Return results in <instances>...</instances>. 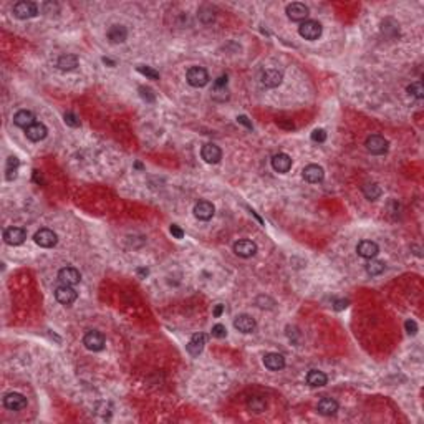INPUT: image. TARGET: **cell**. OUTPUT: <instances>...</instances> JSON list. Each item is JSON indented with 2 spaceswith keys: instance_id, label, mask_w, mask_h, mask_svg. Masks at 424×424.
Here are the masks:
<instances>
[{
  "instance_id": "36",
  "label": "cell",
  "mask_w": 424,
  "mask_h": 424,
  "mask_svg": "<svg viewBox=\"0 0 424 424\" xmlns=\"http://www.w3.org/2000/svg\"><path fill=\"white\" fill-rule=\"evenodd\" d=\"M63 119H65V123H67L68 126H71V128H78V126H80V119H78V116H76L75 113H71V111L65 113Z\"/></svg>"
},
{
  "instance_id": "32",
  "label": "cell",
  "mask_w": 424,
  "mask_h": 424,
  "mask_svg": "<svg viewBox=\"0 0 424 424\" xmlns=\"http://www.w3.org/2000/svg\"><path fill=\"white\" fill-rule=\"evenodd\" d=\"M408 93L411 95V97H414V98H417V100H421V98H422V95H424L422 83H421V81L411 83V85L408 86Z\"/></svg>"
},
{
  "instance_id": "5",
  "label": "cell",
  "mask_w": 424,
  "mask_h": 424,
  "mask_svg": "<svg viewBox=\"0 0 424 424\" xmlns=\"http://www.w3.org/2000/svg\"><path fill=\"white\" fill-rule=\"evenodd\" d=\"M83 345H85L86 350H89V351H101L105 348L106 340H105V335L101 332L91 330V332L86 333L85 338H83Z\"/></svg>"
},
{
  "instance_id": "27",
  "label": "cell",
  "mask_w": 424,
  "mask_h": 424,
  "mask_svg": "<svg viewBox=\"0 0 424 424\" xmlns=\"http://www.w3.org/2000/svg\"><path fill=\"white\" fill-rule=\"evenodd\" d=\"M326 374L323 371H318V369H312L308 374H307V383L312 386V388H320V386H325L326 385Z\"/></svg>"
},
{
  "instance_id": "6",
  "label": "cell",
  "mask_w": 424,
  "mask_h": 424,
  "mask_svg": "<svg viewBox=\"0 0 424 424\" xmlns=\"http://www.w3.org/2000/svg\"><path fill=\"white\" fill-rule=\"evenodd\" d=\"M55 298L62 303V305L68 307V305H71V303L76 302V298H78V292L70 285H60L55 290Z\"/></svg>"
},
{
  "instance_id": "13",
  "label": "cell",
  "mask_w": 424,
  "mask_h": 424,
  "mask_svg": "<svg viewBox=\"0 0 424 424\" xmlns=\"http://www.w3.org/2000/svg\"><path fill=\"white\" fill-rule=\"evenodd\" d=\"M234 252L242 259H249V257H254L257 254V244L249 241V239H242V241H237L234 244Z\"/></svg>"
},
{
  "instance_id": "15",
  "label": "cell",
  "mask_w": 424,
  "mask_h": 424,
  "mask_svg": "<svg viewBox=\"0 0 424 424\" xmlns=\"http://www.w3.org/2000/svg\"><path fill=\"white\" fill-rule=\"evenodd\" d=\"M282 80H284L282 71H278L275 68L265 70L264 73H262V76H260L262 85H264L265 88H277L280 83H282Z\"/></svg>"
},
{
  "instance_id": "39",
  "label": "cell",
  "mask_w": 424,
  "mask_h": 424,
  "mask_svg": "<svg viewBox=\"0 0 424 424\" xmlns=\"http://www.w3.org/2000/svg\"><path fill=\"white\" fill-rule=\"evenodd\" d=\"M404 328H406V332H408V335H416L417 333V325L413 320H406Z\"/></svg>"
},
{
  "instance_id": "41",
  "label": "cell",
  "mask_w": 424,
  "mask_h": 424,
  "mask_svg": "<svg viewBox=\"0 0 424 424\" xmlns=\"http://www.w3.org/2000/svg\"><path fill=\"white\" fill-rule=\"evenodd\" d=\"M169 232L172 234V237H176V239H182V237H184V230H182L177 224H172L171 229H169Z\"/></svg>"
},
{
  "instance_id": "19",
  "label": "cell",
  "mask_w": 424,
  "mask_h": 424,
  "mask_svg": "<svg viewBox=\"0 0 424 424\" xmlns=\"http://www.w3.org/2000/svg\"><path fill=\"white\" fill-rule=\"evenodd\" d=\"M234 326H235V330L242 332V333H252V332H255L257 323L250 315H239L234 320Z\"/></svg>"
},
{
  "instance_id": "26",
  "label": "cell",
  "mask_w": 424,
  "mask_h": 424,
  "mask_svg": "<svg viewBox=\"0 0 424 424\" xmlns=\"http://www.w3.org/2000/svg\"><path fill=\"white\" fill-rule=\"evenodd\" d=\"M57 67L62 71H71L78 67V57L71 55V53H67V55H62L58 58Z\"/></svg>"
},
{
  "instance_id": "7",
  "label": "cell",
  "mask_w": 424,
  "mask_h": 424,
  "mask_svg": "<svg viewBox=\"0 0 424 424\" xmlns=\"http://www.w3.org/2000/svg\"><path fill=\"white\" fill-rule=\"evenodd\" d=\"M4 406L10 411H22L27 408V398L20 393H7L2 399Z\"/></svg>"
},
{
  "instance_id": "44",
  "label": "cell",
  "mask_w": 424,
  "mask_h": 424,
  "mask_svg": "<svg viewBox=\"0 0 424 424\" xmlns=\"http://www.w3.org/2000/svg\"><path fill=\"white\" fill-rule=\"evenodd\" d=\"M222 312H224V305H216V308H214V316H216V318H219L220 315H222Z\"/></svg>"
},
{
  "instance_id": "43",
  "label": "cell",
  "mask_w": 424,
  "mask_h": 424,
  "mask_svg": "<svg viewBox=\"0 0 424 424\" xmlns=\"http://www.w3.org/2000/svg\"><path fill=\"white\" fill-rule=\"evenodd\" d=\"M237 123H241L242 126H246L247 129H252L254 126H252V123L249 121V118L246 116V115H241V116H237Z\"/></svg>"
},
{
  "instance_id": "24",
  "label": "cell",
  "mask_w": 424,
  "mask_h": 424,
  "mask_svg": "<svg viewBox=\"0 0 424 424\" xmlns=\"http://www.w3.org/2000/svg\"><path fill=\"white\" fill-rule=\"evenodd\" d=\"M264 365L265 368L272 369V371H278L285 366V358L280 353H267L264 356Z\"/></svg>"
},
{
  "instance_id": "45",
  "label": "cell",
  "mask_w": 424,
  "mask_h": 424,
  "mask_svg": "<svg viewBox=\"0 0 424 424\" xmlns=\"http://www.w3.org/2000/svg\"><path fill=\"white\" fill-rule=\"evenodd\" d=\"M138 273H139L141 277H148L149 270H148V268H138Z\"/></svg>"
},
{
  "instance_id": "3",
  "label": "cell",
  "mask_w": 424,
  "mask_h": 424,
  "mask_svg": "<svg viewBox=\"0 0 424 424\" xmlns=\"http://www.w3.org/2000/svg\"><path fill=\"white\" fill-rule=\"evenodd\" d=\"M14 15L20 20H27V19H33V17L38 15V7L33 2H27V0H22V2H17L14 5Z\"/></svg>"
},
{
  "instance_id": "1",
  "label": "cell",
  "mask_w": 424,
  "mask_h": 424,
  "mask_svg": "<svg viewBox=\"0 0 424 424\" xmlns=\"http://www.w3.org/2000/svg\"><path fill=\"white\" fill-rule=\"evenodd\" d=\"M186 80L191 86L202 88L209 83V73H207V70L202 67H191L186 73Z\"/></svg>"
},
{
  "instance_id": "28",
  "label": "cell",
  "mask_w": 424,
  "mask_h": 424,
  "mask_svg": "<svg viewBox=\"0 0 424 424\" xmlns=\"http://www.w3.org/2000/svg\"><path fill=\"white\" fill-rule=\"evenodd\" d=\"M19 166H20V161L15 156H10L7 159V168H5V177H7V181H14V179L17 177Z\"/></svg>"
},
{
  "instance_id": "33",
  "label": "cell",
  "mask_w": 424,
  "mask_h": 424,
  "mask_svg": "<svg viewBox=\"0 0 424 424\" xmlns=\"http://www.w3.org/2000/svg\"><path fill=\"white\" fill-rule=\"evenodd\" d=\"M139 97L146 101V103H154L156 101V95L153 93V89L151 88H148V86H139Z\"/></svg>"
},
{
  "instance_id": "31",
  "label": "cell",
  "mask_w": 424,
  "mask_h": 424,
  "mask_svg": "<svg viewBox=\"0 0 424 424\" xmlns=\"http://www.w3.org/2000/svg\"><path fill=\"white\" fill-rule=\"evenodd\" d=\"M247 406H249V409L250 411H254V413H262V411L265 409V399L264 398H260V396H254V398H250L249 401H247Z\"/></svg>"
},
{
  "instance_id": "17",
  "label": "cell",
  "mask_w": 424,
  "mask_h": 424,
  "mask_svg": "<svg viewBox=\"0 0 424 424\" xmlns=\"http://www.w3.org/2000/svg\"><path fill=\"white\" fill-rule=\"evenodd\" d=\"M356 252L360 257H363V259L369 260V259H374V257L378 255L380 247H378V244L373 242V241H361L356 246Z\"/></svg>"
},
{
  "instance_id": "30",
  "label": "cell",
  "mask_w": 424,
  "mask_h": 424,
  "mask_svg": "<svg viewBox=\"0 0 424 424\" xmlns=\"http://www.w3.org/2000/svg\"><path fill=\"white\" fill-rule=\"evenodd\" d=\"M363 194L369 201H376L381 196V187L376 182H368L363 186Z\"/></svg>"
},
{
  "instance_id": "16",
  "label": "cell",
  "mask_w": 424,
  "mask_h": 424,
  "mask_svg": "<svg viewBox=\"0 0 424 424\" xmlns=\"http://www.w3.org/2000/svg\"><path fill=\"white\" fill-rule=\"evenodd\" d=\"M214 214H216V207H214L212 202H209V201H199L198 204L194 206V216L199 220L212 219Z\"/></svg>"
},
{
  "instance_id": "10",
  "label": "cell",
  "mask_w": 424,
  "mask_h": 424,
  "mask_svg": "<svg viewBox=\"0 0 424 424\" xmlns=\"http://www.w3.org/2000/svg\"><path fill=\"white\" fill-rule=\"evenodd\" d=\"M27 239V232L22 227H9V229L4 230V241L9 246H20V244L25 242Z\"/></svg>"
},
{
  "instance_id": "23",
  "label": "cell",
  "mask_w": 424,
  "mask_h": 424,
  "mask_svg": "<svg viewBox=\"0 0 424 424\" xmlns=\"http://www.w3.org/2000/svg\"><path fill=\"white\" fill-rule=\"evenodd\" d=\"M316 409H318V413L323 414V416H333L338 411V403L333 398L325 396V398H321L320 401H318Z\"/></svg>"
},
{
  "instance_id": "2",
  "label": "cell",
  "mask_w": 424,
  "mask_h": 424,
  "mask_svg": "<svg viewBox=\"0 0 424 424\" xmlns=\"http://www.w3.org/2000/svg\"><path fill=\"white\" fill-rule=\"evenodd\" d=\"M285 12H287V17H289L292 22H305V20H308V15H310V9L302 2L289 4Z\"/></svg>"
},
{
  "instance_id": "40",
  "label": "cell",
  "mask_w": 424,
  "mask_h": 424,
  "mask_svg": "<svg viewBox=\"0 0 424 424\" xmlns=\"http://www.w3.org/2000/svg\"><path fill=\"white\" fill-rule=\"evenodd\" d=\"M227 86V75H220L219 78L214 81V88L216 89H225Z\"/></svg>"
},
{
  "instance_id": "35",
  "label": "cell",
  "mask_w": 424,
  "mask_h": 424,
  "mask_svg": "<svg viewBox=\"0 0 424 424\" xmlns=\"http://www.w3.org/2000/svg\"><path fill=\"white\" fill-rule=\"evenodd\" d=\"M138 71L141 75H145L146 78H149V80H159V73L154 68H151V67H145V65H139L138 67Z\"/></svg>"
},
{
  "instance_id": "29",
  "label": "cell",
  "mask_w": 424,
  "mask_h": 424,
  "mask_svg": "<svg viewBox=\"0 0 424 424\" xmlns=\"http://www.w3.org/2000/svg\"><path fill=\"white\" fill-rule=\"evenodd\" d=\"M365 268H366V273H368V275L374 277V275H380V273H383L385 268H386V265H385V262H381V260H373V259H369V262L365 265Z\"/></svg>"
},
{
  "instance_id": "4",
  "label": "cell",
  "mask_w": 424,
  "mask_h": 424,
  "mask_svg": "<svg viewBox=\"0 0 424 424\" xmlns=\"http://www.w3.org/2000/svg\"><path fill=\"white\" fill-rule=\"evenodd\" d=\"M298 33L305 40H316L321 35V23L316 20H305L298 27Z\"/></svg>"
},
{
  "instance_id": "12",
  "label": "cell",
  "mask_w": 424,
  "mask_h": 424,
  "mask_svg": "<svg viewBox=\"0 0 424 424\" xmlns=\"http://www.w3.org/2000/svg\"><path fill=\"white\" fill-rule=\"evenodd\" d=\"M201 156L207 164H217L219 161L222 159V151H220V148L217 145L207 143V145H204L201 149Z\"/></svg>"
},
{
  "instance_id": "11",
  "label": "cell",
  "mask_w": 424,
  "mask_h": 424,
  "mask_svg": "<svg viewBox=\"0 0 424 424\" xmlns=\"http://www.w3.org/2000/svg\"><path fill=\"white\" fill-rule=\"evenodd\" d=\"M58 280L62 285H70V287H75L80 284L81 280V273L76 270L73 267H63L62 270L58 272Z\"/></svg>"
},
{
  "instance_id": "25",
  "label": "cell",
  "mask_w": 424,
  "mask_h": 424,
  "mask_svg": "<svg viewBox=\"0 0 424 424\" xmlns=\"http://www.w3.org/2000/svg\"><path fill=\"white\" fill-rule=\"evenodd\" d=\"M128 38V30L123 25H113L108 30V40L111 43H123Z\"/></svg>"
},
{
  "instance_id": "34",
  "label": "cell",
  "mask_w": 424,
  "mask_h": 424,
  "mask_svg": "<svg viewBox=\"0 0 424 424\" xmlns=\"http://www.w3.org/2000/svg\"><path fill=\"white\" fill-rule=\"evenodd\" d=\"M199 19H201L202 22H204V23L212 22V20H214L212 7H209V5H204V7H201V9H199Z\"/></svg>"
},
{
  "instance_id": "47",
  "label": "cell",
  "mask_w": 424,
  "mask_h": 424,
  "mask_svg": "<svg viewBox=\"0 0 424 424\" xmlns=\"http://www.w3.org/2000/svg\"><path fill=\"white\" fill-rule=\"evenodd\" d=\"M134 166H136V168H138V169H143V164H141V163H136Z\"/></svg>"
},
{
  "instance_id": "42",
  "label": "cell",
  "mask_w": 424,
  "mask_h": 424,
  "mask_svg": "<svg viewBox=\"0 0 424 424\" xmlns=\"http://www.w3.org/2000/svg\"><path fill=\"white\" fill-rule=\"evenodd\" d=\"M348 300H345V298H340V300H335L333 302V308L337 310V312H342V310H345L346 307H348Z\"/></svg>"
},
{
  "instance_id": "22",
  "label": "cell",
  "mask_w": 424,
  "mask_h": 424,
  "mask_svg": "<svg viewBox=\"0 0 424 424\" xmlns=\"http://www.w3.org/2000/svg\"><path fill=\"white\" fill-rule=\"evenodd\" d=\"M204 345H206V335L204 333H196L191 338V342L187 343V351L191 356H199L202 353V350H204Z\"/></svg>"
},
{
  "instance_id": "14",
  "label": "cell",
  "mask_w": 424,
  "mask_h": 424,
  "mask_svg": "<svg viewBox=\"0 0 424 424\" xmlns=\"http://www.w3.org/2000/svg\"><path fill=\"white\" fill-rule=\"evenodd\" d=\"M302 176H303V179H305V181H308V182L318 184V182L323 181L325 171H323V168H321V166H318V164H308V166H305V168H303Z\"/></svg>"
},
{
  "instance_id": "38",
  "label": "cell",
  "mask_w": 424,
  "mask_h": 424,
  "mask_svg": "<svg viewBox=\"0 0 424 424\" xmlns=\"http://www.w3.org/2000/svg\"><path fill=\"white\" fill-rule=\"evenodd\" d=\"M312 141L313 143H325L326 141V133H325V129H315L313 133H312Z\"/></svg>"
},
{
  "instance_id": "37",
  "label": "cell",
  "mask_w": 424,
  "mask_h": 424,
  "mask_svg": "<svg viewBox=\"0 0 424 424\" xmlns=\"http://www.w3.org/2000/svg\"><path fill=\"white\" fill-rule=\"evenodd\" d=\"M212 337L214 338H225L227 337V328L222 325V323H217V325H214L212 326Z\"/></svg>"
},
{
  "instance_id": "46",
  "label": "cell",
  "mask_w": 424,
  "mask_h": 424,
  "mask_svg": "<svg viewBox=\"0 0 424 424\" xmlns=\"http://www.w3.org/2000/svg\"><path fill=\"white\" fill-rule=\"evenodd\" d=\"M103 63H106V65H111V67H115V62H113V60H110V58H103Z\"/></svg>"
},
{
  "instance_id": "9",
  "label": "cell",
  "mask_w": 424,
  "mask_h": 424,
  "mask_svg": "<svg viewBox=\"0 0 424 424\" xmlns=\"http://www.w3.org/2000/svg\"><path fill=\"white\" fill-rule=\"evenodd\" d=\"M33 241L37 246L43 247V249H50V247H55L57 242H58V237L53 230L50 229H40L37 234H35Z\"/></svg>"
},
{
  "instance_id": "21",
  "label": "cell",
  "mask_w": 424,
  "mask_h": 424,
  "mask_svg": "<svg viewBox=\"0 0 424 424\" xmlns=\"http://www.w3.org/2000/svg\"><path fill=\"white\" fill-rule=\"evenodd\" d=\"M14 123H15V126L27 129V128L32 126V124L37 123V121H35V115H33L32 111H28V110H20V111L15 113Z\"/></svg>"
},
{
  "instance_id": "20",
  "label": "cell",
  "mask_w": 424,
  "mask_h": 424,
  "mask_svg": "<svg viewBox=\"0 0 424 424\" xmlns=\"http://www.w3.org/2000/svg\"><path fill=\"white\" fill-rule=\"evenodd\" d=\"M25 134H27V138L30 141L37 143V141H41V139L46 138V134H49V129H46V126H45L43 123H35L30 128L25 129Z\"/></svg>"
},
{
  "instance_id": "18",
  "label": "cell",
  "mask_w": 424,
  "mask_h": 424,
  "mask_svg": "<svg viewBox=\"0 0 424 424\" xmlns=\"http://www.w3.org/2000/svg\"><path fill=\"white\" fill-rule=\"evenodd\" d=\"M272 168L280 174H285L292 168V158L285 153H278L272 158Z\"/></svg>"
},
{
  "instance_id": "8",
  "label": "cell",
  "mask_w": 424,
  "mask_h": 424,
  "mask_svg": "<svg viewBox=\"0 0 424 424\" xmlns=\"http://www.w3.org/2000/svg\"><path fill=\"white\" fill-rule=\"evenodd\" d=\"M388 141L383 138L381 134H371L366 138V149L371 154H376V156H380V154H385L388 151Z\"/></svg>"
}]
</instances>
